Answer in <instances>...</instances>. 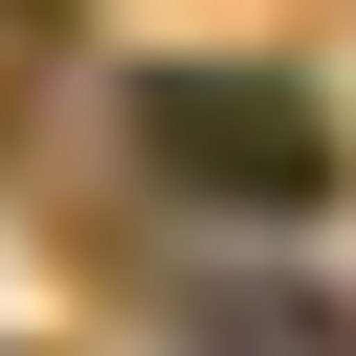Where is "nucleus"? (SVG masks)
Listing matches in <instances>:
<instances>
[{"instance_id":"nucleus-1","label":"nucleus","mask_w":356,"mask_h":356,"mask_svg":"<svg viewBox=\"0 0 356 356\" xmlns=\"http://www.w3.org/2000/svg\"><path fill=\"white\" fill-rule=\"evenodd\" d=\"M134 156H156V200H200V222H312V200L356 178L289 67H156V89H134Z\"/></svg>"}]
</instances>
